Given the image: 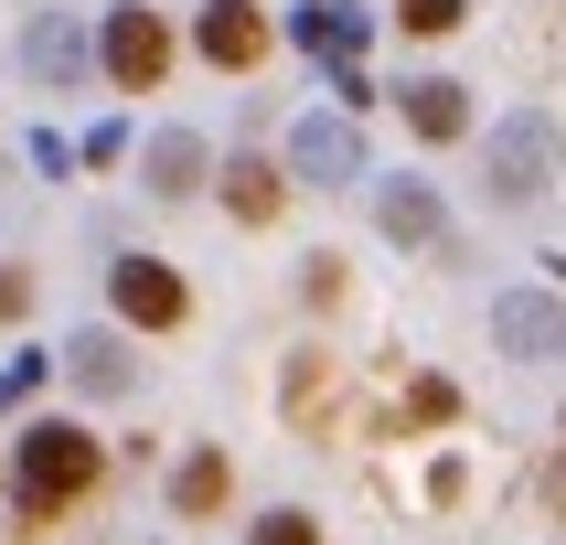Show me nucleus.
I'll return each instance as SVG.
<instances>
[{"instance_id":"nucleus-1","label":"nucleus","mask_w":566,"mask_h":545,"mask_svg":"<svg viewBox=\"0 0 566 545\" xmlns=\"http://www.w3.org/2000/svg\"><path fill=\"white\" fill-rule=\"evenodd\" d=\"M96 471H107V449L86 439V428H64V417H43V428H22V460H11V492H22V524H54L64 503H86Z\"/></svg>"},{"instance_id":"nucleus-2","label":"nucleus","mask_w":566,"mask_h":545,"mask_svg":"<svg viewBox=\"0 0 566 545\" xmlns=\"http://www.w3.org/2000/svg\"><path fill=\"white\" fill-rule=\"evenodd\" d=\"M96 64H107V86H128V96H150L160 75H171V22L160 11H107V32H96Z\"/></svg>"},{"instance_id":"nucleus-3","label":"nucleus","mask_w":566,"mask_h":545,"mask_svg":"<svg viewBox=\"0 0 566 545\" xmlns=\"http://www.w3.org/2000/svg\"><path fill=\"white\" fill-rule=\"evenodd\" d=\"M107 289H118V321H139V332H171V321L192 311L182 268H160V256H118V268H107Z\"/></svg>"},{"instance_id":"nucleus-4","label":"nucleus","mask_w":566,"mask_h":545,"mask_svg":"<svg viewBox=\"0 0 566 545\" xmlns=\"http://www.w3.org/2000/svg\"><path fill=\"white\" fill-rule=\"evenodd\" d=\"M192 43H203V64H224V75H247V64H268V11H256V0H203V22H192Z\"/></svg>"},{"instance_id":"nucleus-5","label":"nucleus","mask_w":566,"mask_h":545,"mask_svg":"<svg viewBox=\"0 0 566 545\" xmlns=\"http://www.w3.org/2000/svg\"><path fill=\"white\" fill-rule=\"evenodd\" d=\"M545 171H556V128L513 118L503 139H492V192H545Z\"/></svg>"},{"instance_id":"nucleus-6","label":"nucleus","mask_w":566,"mask_h":545,"mask_svg":"<svg viewBox=\"0 0 566 545\" xmlns=\"http://www.w3.org/2000/svg\"><path fill=\"white\" fill-rule=\"evenodd\" d=\"M289 160H300L311 182H353V171H364V150H353V128H343V118H311L300 139H289Z\"/></svg>"},{"instance_id":"nucleus-7","label":"nucleus","mask_w":566,"mask_h":545,"mask_svg":"<svg viewBox=\"0 0 566 545\" xmlns=\"http://www.w3.org/2000/svg\"><path fill=\"white\" fill-rule=\"evenodd\" d=\"M407 128H417V139H460V128H471V86L417 75V86H407Z\"/></svg>"},{"instance_id":"nucleus-8","label":"nucleus","mask_w":566,"mask_h":545,"mask_svg":"<svg viewBox=\"0 0 566 545\" xmlns=\"http://www.w3.org/2000/svg\"><path fill=\"white\" fill-rule=\"evenodd\" d=\"M224 214H235V224L279 214V160H235V171H224Z\"/></svg>"},{"instance_id":"nucleus-9","label":"nucleus","mask_w":566,"mask_h":545,"mask_svg":"<svg viewBox=\"0 0 566 545\" xmlns=\"http://www.w3.org/2000/svg\"><path fill=\"white\" fill-rule=\"evenodd\" d=\"M503 343L513 353H556L566 343V311H556V300H503Z\"/></svg>"},{"instance_id":"nucleus-10","label":"nucleus","mask_w":566,"mask_h":545,"mask_svg":"<svg viewBox=\"0 0 566 545\" xmlns=\"http://www.w3.org/2000/svg\"><path fill=\"white\" fill-rule=\"evenodd\" d=\"M192 182H203V139L160 128V139H150V192H192Z\"/></svg>"},{"instance_id":"nucleus-11","label":"nucleus","mask_w":566,"mask_h":545,"mask_svg":"<svg viewBox=\"0 0 566 545\" xmlns=\"http://www.w3.org/2000/svg\"><path fill=\"white\" fill-rule=\"evenodd\" d=\"M171 503H182V513H214L224 503V460H214V449H192L182 471H171Z\"/></svg>"},{"instance_id":"nucleus-12","label":"nucleus","mask_w":566,"mask_h":545,"mask_svg":"<svg viewBox=\"0 0 566 545\" xmlns=\"http://www.w3.org/2000/svg\"><path fill=\"white\" fill-rule=\"evenodd\" d=\"M407 417H417V428H449V417H460V385L417 375V385H407Z\"/></svg>"},{"instance_id":"nucleus-13","label":"nucleus","mask_w":566,"mask_h":545,"mask_svg":"<svg viewBox=\"0 0 566 545\" xmlns=\"http://www.w3.org/2000/svg\"><path fill=\"white\" fill-rule=\"evenodd\" d=\"M460 11H471V0H396V22L428 32V43H439V32H460Z\"/></svg>"},{"instance_id":"nucleus-14","label":"nucleus","mask_w":566,"mask_h":545,"mask_svg":"<svg viewBox=\"0 0 566 545\" xmlns=\"http://www.w3.org/2000/svg\"><path fill=\"white\" fill-rule=\"evenodd\" d=\"M385 224H396V235H439V203H428V192H385Z\"/></svg>"},{"instance_id":"nucleus-15","label":"nucleus","mask_w":566,"mask_h":545,"mask_svg":"<svg viewBox=\"0 0 566 545\" xmlns=\"http://www.w3.org/2000/svg\"><path fill=\"white\" fill-rule=\"evenodd\" d=\"M300 32H311L321 54H353V11H332V0H321V11H311V22H300Z\"/></svg>"},{"instance_id":"nucleus-16","label":"nucleus","mask_w":566,"mask_h":545,"mask_svg":"<svg viewBox=\"0 0 566 545\" xmlns=\"http://www.w3.org/2000/svg\"><path fill=\"white\" fill-rule=\"evenodd\" d=\"M32 64H43V75H64V64H75V32L43 22V32H32Z\"/></svg>"},{"instance_id":"nucleus-17","label":"nucleus","mask_w":566,"mask_h":545,"mask_svg":"<svg viewBox=\"0 0 566 545\" xmlns=\"http://www.w3.org/2000/svg\"><path fill=\"white\" fill-rule=\"evenodd\" d=\"M247 545H321V535H311V513H268Z\"/></svg>"},{"instance_id":"nucleus-18","label":"nucleus","mask_w":566,"mask_h":545,"mask_svg":"<svg viewBox=\"0 0 566 545\" xmlns=\"http://www.w3.org/2000/svg\"><path fill=\"white\" fill-rule=\"evenodd\" d=\"M75 375H86V385H118L128 364H118V353H107V343H75Z\"/></svg>"},{"instance_id":"nucleus-19","label":"nucleus","mask_w":566,"mask_h":545,"mask_svg":"<svg viewBox=\"0 0 566 545\" xmlns=\"http://www.w3.org/2000/svg\"><path fill=\"white\" fill-rule=\"evenodd\" d=\"M32 311V279H22V268H0V321H22Z\"/></svg>"}]
</instances>
